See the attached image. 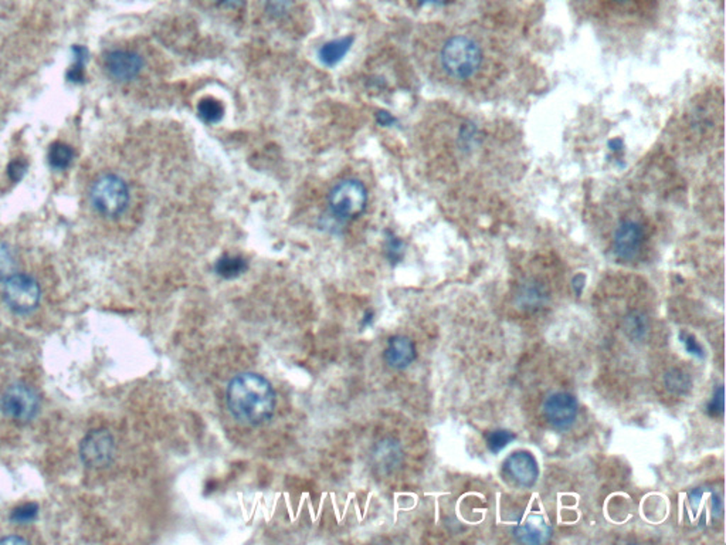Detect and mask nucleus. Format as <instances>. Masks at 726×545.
Listing matches in <instances>:
<instances>
[{
    "instance_id": "393cba45",
    "label": "nucleus",
    "mask_w": 726,
    "mask_h": 545,
    "mask_svg": "<svg viewBox=\"0 0 726 545\" xmlns=\"http://www.w3.org/2000/svg\"><path fill=\"white\" fill-rule=\"evenodd\" d=\"M520 299L525 306L533 309V307L544 303L545 299H546V294H545V289L542 285H537V283H531L527 289L523 290Z\"/></svg>"
},
{
    "instance_id": "ddd939ff",
    "label": "nucleus",
    "mask_w": 726,
    "mask_h": 545,
    "mask_svg": "<svg viewBox=\"0 0 726 545\" xmlns=\"http://www.w3.org/2000/svg\"><path fill=\"white\" fill-rule=\"evenodd\" d=\"M514 535L516 539L528 544H542L546 542L551 537V527L546 525V521L542 516H530L523 525H516L514 528Z\"/></svg>"
},
{
    "instance_id": "412c9836",
    "label": "nucleus",
    "mask_w": 726,
    "mask_h": 545,
    "mask_svg": "<svg viewBox=\"0 0 726 545\" xmlns=\"http://www.w3.org/2000/svg\"><path fill=\"white\" fill-rule=\"evenodd\" d=\"M73 53L74 63L68 68L67 78L71 83H83L84 81L85 64H87L88 60V50L83 46H76L73 47Z\"/></svg>"
},
{
    "instance_id": "dca6fc26",
    "label": "nucleus",
    "mask_w": 726,
    "mask_h": 545,
    "mask_svg": "<svg viewBox=\"0 0 726 545\" xmlns=\"http://www.w3.org/2000/svg\"><path fill=\"white\" fill-rule=\"evenodd\" d=\"M247 268H249L247 261L243 257L230 256V254L220 257L214 264V271L226 280L239 277L243 273H246Z\"/></svg>"
},
{
    "instance_id": "1a4fd4ad",
    "label": "nucleus",
    "mask_w": 726,
    "mask_h": 545,
    "mask_svg": "<svg viewBox=\"0 0 726 545\" xmlns=\"http://www.w3.org/2000/svg\"><path fill=\"white\" fill-rule=\"evenodd\" d=\"M579 413V405L573 395L568 392H556L549 395L544 402V415L552 428L558 430H568L572 428Z\"/></svg>"
},
{
    "instance_id": "a211bd4d",
    "label": "nucleus",
    "mask_w": 726,
    "mask_h": 545,
    "mask_svg": "<svg viewBox=\"0 0 726 545\" xmlns=\"http://www.w3.org/2000/svg\"><path fill=\"white\" fill-rule=\"evenodd\" d=\"M74 159V151L70 145L64 144V142H54L50 145L49 152H47V161L50 166L57 171H64L71 165Z\"/></svg>"
},
{
    "instance_id": "6e6552de",
    "label": "nucleus",
    "mask_w": 726,
    "mask_h": 545,
    "mask_svg": "<svg viewBox=\"0 0 726 545\" xmlns=\"http://www.w3.org/2000/svg\"><path fill=\"white\" fill-rule=\"evenodd\" d=\"M644 243H646V230H644V226L639 220L626 219L614 230V254L620 260H635L642 253Z\"/></svg>"
},
{
    "instance_id": "2f4dec72",
    "label": "nucleus",
    "mask_w": 726,
    "mask_h": 545,
    "mask_svg": "<svg viewBox=\"0 0 726 545\" xmlns=\"http://www.w3.org/2000/svg\"><path fill=\"white\" fill-rule=\"evenodd\" d=\"M0 542H12V544H14V542H18V544H23V542L28 541V540L25 539H19V537H9V539L0 540Z\"/></svg>"
},
{
    "instance_id": "f3484780",
    "label": "nucleus",
    "mask_w": 726,
    "mask_h": 545,
    "mask_svg": "<svg viewBox=\"0 0 726 545\" xmlns=\"http://www.w3.org/2000/svg\"><path fill=\"white\" fill-rule=\"evenodd\" d=\"M664 385L671 394L687 395L692 388V380L687 373L678 368H673L664 375Z\"/></svg>"
},
{
    "instance_id": "7c9ffc66",
    "label": "nucleus",
    "mask_w": 726,
    "mask_h": 545,
    "mask_svg": "<svg viewBox=\"0 0 726 545\" xmlns=\"http://www.w3.org/2000/svg\"><path fill=\"white\" fill-rule=\"evenodd\" d=\"M218 4L228 9H237L244 4V0H218Z\"/></svg>"
},
{
    "instance_id": "4be33fe9",
    "label": "nucleus",
    "mask_w": 726,
    "mask_h": 545,
    "mask_svg": "<svg viewBox=\"0 0 726 545\" xmlns=\"http://www.w3.org/2000/svg\"><path fill=\"white\" fill-rule=\"evenodd\" d=\"M18 263L13 250L7 243L0 242V282H6L7 278L16 275Z\"/></svg>"
},
{
    "instance_id": "9d476101",
    "label": "nucleus",
    "mask_w": 726,
    "mask_h": 545,
    "mask_svg": "<svg viewBox=\"0 0 726 545\" xmlns=\"http://www.w3.org/2000/svg\"><path fill=\"white\" fill-rule=\"evenodd\" d=\"M104 66L109 77L116 81H131L140 75L144 60L130 50H113L104 57Z\"/></svg>"
},
{
    "instance_id": "423d86ee",
    "label": "nucleus",
    "mask_w": 726,
    "mask_h": 545,
    "mask_svg": "<svg viewBox=\"0 0 726 545\" xmlns=\"http://www.w3.org/2000/svg\"><path fill=\"white\" fill-rule=\"evenodd\" d=\"M0 409L7 418L30 422L40 411V397L26 384H13L0 397Z\"/></svg>"
},
{
    "instance_id": "72a5a7b5",
    "label": "nucleus",
    "mask_w": 726,
    "mask_h": 545,
    "mask_svg": "<svg viewBox=\"0 0 726 545\" xmlns=\"http://www.w3.org/2000/svg\"><path fill=\"white\" fill-rule=\"evenodd\" d=\"M611 2H614V4H627L628 0H611Z\"/></svg>"
},
{
    "instance_id": "20e7f679",
    "label": "nucleus",
    "mask_w": 726,
    "mask_h": 545,
    "mask_svg": "<svg viewBox=\"0 0 726 545\" xmlns=\"http://www.w3.org/2000/svg\"><path fill=\"white\" fill-rule=\"evenodd\" d=\"M368 190L358 180H340L330 194V209L340 220H352L365 212Z\"/></svg>"
},
{
    "instance_id": "2eb2a0df",
    "label": "nucleus",
    "mask_w": 726,
    "mask_h": 545,
    "mask_svg": "<svg viewBox=\"0 0 726 545\" xmlns=\"http://www.w3.org/2000/svg\"><path fill=\"white\" fill-rule=\"evenodd\" d=\"M402 456L403 453H402L399 444L390 439L379 442L373 453L376 466L383 471H392L397 468L402 461Z\"/></svg>"
},
{
    "instance_id": "a878e982",
    "label": "nucleus",
    "mask_w": 726,
    "mask_h": 545,
    "mask_svg": "<svg viewBox=\"0 0 726 545\" xmlns=\"http://www.w3.org/2000/svg\"><path fill=\"white\" fill-rule=\"evenodd\" d=\"M387 254L390 263H399L403 256V243L392 232H387Z\"/></svg>"
},
{
    "instance_id": "aec40b11",
    "label": "nucleus",
    "mask_w": 726,
    "mask_h": 545,
    "mask_svg": "<svg viewBox=\"0 0 726 545\" xmlns=\"http://www.w3.org/2000/svg\"><path fill=\"white\" fill-rule=\"evenodd\" d=\"M625 331L628 337L639 341L646 337L647 331H649V320L644 314L640 311H634L630 316L625 318Z\"/></svg>"
},
{
    "instance_id": "f257e3e1",
    "label": "nucleus",
    "mask_w": 726,
    "mask_h": 545,
    "mask_svg": "<svg viewBox=\"0 0 726 545\" xmlns=\"http://www.w3.org/2000/svg\"><path fill=\"white\" fill-rule=\"evenodd\" d=\"M226 402L233 418L243 425L268 422L277 408V394L270 381L260 373H237L226 390Z\"/></svg>"
},
{
    "instance_id": "6ab92c4d",
    "label": "nucleus",
    "mask_w": 726,
    "mask_h": 545,
    "mask_svg": "<svg viewBox=\"0 0 726 545\" xmlns=\"http://www.w3.org/2000/svg\"><path fill=\"white\" fill-rule=\"evenodd\" d=\"M197 116L206 124H218L225 116V107L219 100L206 97L197 104Z\"/></svg>"
},
{
    "instance_id": "f8f14e48",
    "label": "nucleus",
    "mask_w": 726,
    "mask_h": 545,
    "mask_svg": "<svg viewBox=\"0 0 726 545\" xmlns=\"http://www.w3.org/2000/svg\"><path fill=\"white\" fill-rule=\"evenodd\" d=\"M416 357H418L416 345L411 338L404 335H395L390 338L387 349L383 351L385 363L394 370H404L411 366Z\"/></svg>"
},
{
    "instance_id": "cd10ccee",
    "label": "nucleus",
    "mask_w": 726,
    "mask_h": 545,
    "mask_svg": "<svg viewBox=\"0 0 726 545\" xmlns=\"http://www.w3.org/2000/svg\"><path fill=\"white\" fill-rule=\"evenodd\" d=\"M680 340L682 341V344L685 345V349H687L691 356L697 357V358H704L706 357V351L702 349L701 344L697 341V338L694 335L680 334Z\"/></svg>"
},
{
    "instance_id": "f03ea898",
    "label": "nucleus",
    "mask_w": 726,
    "mask_h": 545,
    "mask_svg": "<svg viewBox=\"0 0 726 545\" xmlns=\"http://www.w3.org/2000/svg\"><path fill=\"white\" fill-rule=\"evenodd\" d=\"M440 70L449 80L460 85L477 84L491 70L492 57L484 46L470 35L450 36L440 47Z\"/></svg>"
},
{
    "instance_id": "c85d7f7f",
    "label": "nucleus",
    "mask_w": 726,
    "mask_h": 545,
    "mask_svg": "<svg viewBox=\"0 0 726 545\" xmlns=\"http://www.w3.org/2000/svg\"><path fill=\"white\" fill-rule=\"evenodd\" d=\"M723 387L716 388L715 392H714L713 401L709 402L708 405V413L711 416H718L722 415L723 413Z\"/></svg>"
},
{
    "instance_id": "4468645a",
    "label": "nucleus",
    "mask_w": 726,
    "mask_h": 545,
    "mask_svg": "<svg viewBox=\"0 0 726 545\" xmlns=\"http://www.w3.org/2000/svg\"><path fill=\"white\" fill-rule=\"evenodd\" d=\"M354 42V36H345V37H340V39L331 40V42L325 43V44L321 46L320 52H318L321 63L325 64L328 68L337 66L338 63L344 60V57L347 56V52L351 50Z\"/></svg>"
},
{
    "instance_id": "bb28decb",
    "label": "nucleus",
    "mask_w": 726,
    "mask_h": 545,
    "mask_svg": "<svg viewBox=\"0 0 726 545\" xmlns=\"http://www.w3.org/2000/svg\"><path fill=\"white\" fill-rule=\"evenodd\" d=\"M28 164L25 161V159H13V161L9 164L7 166V175L11 178V180L13 182H19V180L26 175L28 172Z\"/></svg>"
},
{
    "instance_id": "0eeeda50",
    "label": "nucleus",
    "mask_w": 726,
    "mask_h": 545,
    "mask_svg": "<svg viewBox=\"0 0 726 545\" xmlns=\"http://www.w3.org/2000/svg\"><path fill=\"white\" fill-rule=\"evenodd\" d=\"M116 456V440L107 429L88 433L80 444V458L87 468L101 469L108 466Z\"/></svg>"
},
{
    "instance_id": "39448f33",
    "label": "nucleus",
    "mask_w": 726,
    "mask_h": 545,
    "mask_svg": "<svg viewBox=\"0 0 726 545\" xmlns=\"http://www.w3.org/2000/svg\"><path fill=\"white\" fill-rule=\"evenodd\" d=\"M4 299L12 311L26 316L39 307L42 289L35 278L16 273L4 282Z\"/></svg>"
},
{
    "instance_id": "c756f323",
    "label": "nucleus",
    "mask_w": 726,
    "mask_h": 545,
    "mask_svg": "<svg viewBox=\"0 0 726 545\" xmlns=\"http://www.w3.org/2000/svg\"><path fill=\"white\" fill-rule=\"evenodd\" d=\"M376 121L383 127H389L392 124L396 123L395 116L387 113V111H379V113L376 114Z\"/></svg>"
},
{
    "instance_id": "5701e85b",
    "label": "nucleus",
    "mask_w": 726,
    "mask_h": 545,
    "mask_svg": "<svg viewBox=\"0 0 726 545\" xmlns=\"http://www.w3.org/2000/svg\"><path fill=\"white\" fill-rule=\"evenodd\" d=\"M515 433L509 432V430L499 429L494 430L487 437V446L492 453H499L508 446L514 439H515Z\"/></svg>"
},
{
    "instance_id": "b1692460",
    "label": "nucleus",
    "mask_w": 726,
    "mask_h": 545,
    "mask_svg": "<svg viewBox=\"0 0 726 545\" xmlns=\"http://www.w3.org/2000/svg\"><path fill=\"white\" fill-rule=\"evenodd\" d=\"M39 516V506L35 503L23 504L16 507L11 513V521L14 525H28Z\"/></svg>"
},
{
    "instance_id": "7ed1b4c3",
    "label": "nucleus",
    "mask_w": 726,
    "mask_h": 545,
    "mask_svg": "<svg viewBox=\"0 0 726 545\" xmlns=\"http://www.w3.org/2000/svg\"><path fill=\"white\" fill-rule=\"evenodd\" d=\"M95 211L107 218L123 215L130 204V189L121 176L106 173L95 180L90 194Z\"/></svg>"
},
{
    "instance_id": "9b49d317",
    "label": "nucleus",
    "mask_w": 726,
    "mask_h": 545,
    "mask_svg": "<svg viewBox=\"0 0 726 545\" xmlns=\"http://www.w3.org/2000/svg\"><path fill=\"white\" fill-rule=\"evenodd\" d=\"M504 468L516 485L527 487V489L537 485L539 468H538L537 459L533 458L530 452L520 451L511 454L507 459Z\"/></svg>"
},
{
    "instance_id": "473e14b6",
    "label": "nucleus",
    "mask_w": 726,
    "mask_h": 545,
    "mask_svg": "<svg viewBox=\"0 0 726 545\" xmlns=\"http://www.w3.org/2000/svg\"><path fill=\"white\" fill-rule=\"evenodd\" d=\"M420 4H443L447 0H418Z\"/></svg>"
}]
</instances>
